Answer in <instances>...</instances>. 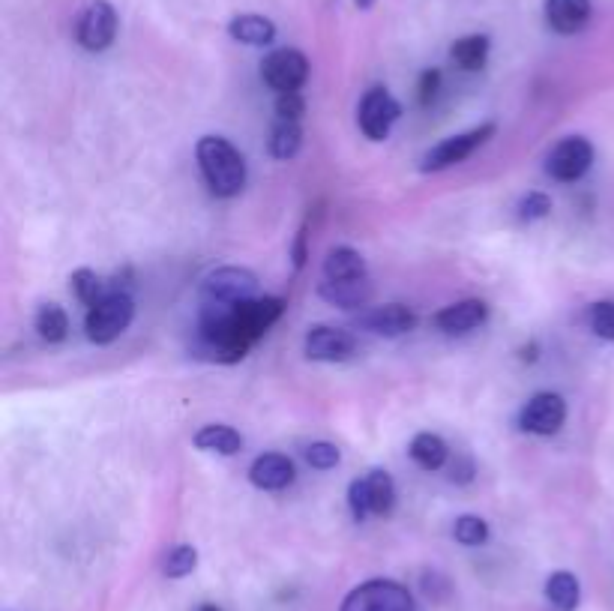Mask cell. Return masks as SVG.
<instances>
[{
	"mask_svg": "<svg viewBox=\"0 0 614 611\" xmlns=\"http://www.w3.org/2000/svg\"><path fill=\"white\" fill-rule=\"evenodd\" d=\"M195 567H198V552H195V546H186V543L174 546L162 561V573L168 579H186L189 573H195Z\"/></svg>",
	"mask_w": 614,
	"mask_h": 611,
	"instance_id": "cell-27",
	"label": "cell"
},
{
	"mask_svg": "<svg viewBox=\"0 0 614 611\" xmlns=\"http://www.w3.org/2000/svg\"><path fill=\"white\" fill-rule=\"evenodd\" d=\"M339 611H414V597L399 582L372 579L354 588Z\"/></svg>",
	"mask_w": 614,
	"mask_h": 611,
	"instance_id": "cell-4",
	"label": "cell"
},
{
	"mask_svg": "<svg viewBox=\"0 0 614 611\" xmlns=\"http://www.w3.org/2000/svg\"><path fill=\"white\" fill-rule=\"evenodd\" d=\"M69 288H72V294L78 297V303H84L87 309L96 306V303H102V300L111 294V285H108L96 270H90V267L75 270V273L69 276Z\"/></svg>",
	"mask_w": 614,
	"mask_h": 611,
	"instance_id": "cell-26",
	"label": "cell"
},
{
	"mask_svg": "<svg viewBox=\"0 0 614 611\" xmlns=\"http://www.w3.org/2000/svg\"><path fill=\"white\" fill-rule=\"evenodd\" d=\"M366 495H369V510L372 516H390L396 510V483L387 471H369L366 477Z\"/></svg>",
	"mask_w": 614,
	"mask_h": 611,
	"instance_id": "cell-23",
	"label": "cell"
},
{
	"mask_svg": "<svg viewBox=\"0 0 614 611\" xmlns=\"http://www.w3.org/2000/svg\"><path fill=\"white\" fill-rule=\"evenodd\" d=\"M546 597L549 603L558 611H576L582 603V585L573 573L561 570V573H552L549 582H546Z\"/></svg>",
	"mask_w": 614,
	"mask_h": 611,
	"instance_id": "cell-24",
	"label": "cell"
},
{
	"mask_svg": "<svg viewBox=\"0 0 614 611\" xmlns=\"http://www.w3.org/2000/svg\"><path fill=\"white\" fill-rule=\"evenodd\" d=\"M486 321H489V303L477 300V297L459 300V303H453V306H447V309H441L435 315V327L441 333H447V336H465V333L483 327Z\"/></svg>",
	"mask_w": 614,
	"mask_h": 611,
	"instance_id": "cell-13",
	"label": "cell"
},
{
	"mask_svg": "<svg viewBox=\"0 0 614 611\" xmlns=\"http://www.w3.org/2000/svg\"><path fill=\"white\" fill-rule=\"evenodd\" d=\"M453 537H456V543H462L468 549L483 546V543H489V522L480 516H459L453 525Z\"/></svg>",
	"mask_w": 614,
	"mask_h": 611,
	"instance_id": "cell-28",
	"label": "cell"
},
{
	"mask_svg": "<svg viewBox=\"0 0 614 611\" xmlns=\"http://www.w3.org/2000/svg\"><path fill=\"white\" fill-rule=\"evenodd\" d=\"M408 456L414 459V465L417 468H423V471H441L444 465H447V459H450V447H447V441L441 438V435H435V432H420V435H414V441H411V447H408Z\"/></svg>",
	"mask_w": 614,
	"mask_h": 611,
	"instance_id": "cell-18",
	"label": "cell"
},
{
	"mask_svg": "<svg viewBox=\"0 0 614 611\" xmlns=\"http://www.w3.org/2000/svg\"><path fill=\"white\" fill-rule=\"evenodd\" d=\"M495 132H498L495 123H483V126H477V129H471V132L444 138L441 144H435L432 150L423 153L420 171H444V168H453V165L465 162V159H468L477 147H483Z\"/></svg>",
	"mask_w": 614,
	"mask_h": 611,
	"instance_id": "cell-5",
	"label": "cell"
},
{
	"mask_svg": "<svg viewBox=\"0 0 614 611\" xmlns=\"http://www.w3.org/2000/svg\"><path fill=\"white\" fill-rule=\"evenodd\" d=\"M363 276H369V267H366V258L357 249L336 246V249L327 252L321 279H363Z\"/></svg>",
	"mask_w": 614,
	"mask_h": 611,
	"instance_id": "cell-20",
	"label": "cell"
},
{
	"mask_svg": "<svg viewBox=\"0 0 614 611\" xmlns=\"http://www.w3.org/2000/svg\"><path fill=\"white\" fill-rule=\"evenodd\" d=\"M348 507H351V516L354 522H366L372 516L369 510V495H366V480H354L351 489H348Z\"/></svg>",
	"mask_w": 614,
	"mask_h": 611,
	"instance_id": "cell-33",
	"label": "cell"
},
{
	"mask_svg": "<svg viewBox=\"0 0 614 611\" xmlns=\"http://www.w3.org/2000/svg\"><path fill=\"white\" fill-rule=\"evenodd\" d=\"M417 312L402 306V303H384V306H372V309H363L357 315V327L372 333V336H384V339H399L405 333H411L417 327Z\"/></svg>",
	"mask_w": 614,
	"mask_h": 611,
	"instance_id": "cell-12",
	"label": "cell"
},
{
	"mask_svg": "<svg viewBox=\"0 0 614 611\" xmlns=\"http://www.w3.org/2000/svg\"><path fill=\"white\" fill-rule=\"evenodd\" d=\"M552 213V198L546 192H528L519 201V219L522 222H540Z\"/></svg>",
	"mask_w": 614,
	"mask_h": 611,
	"instance_id": "cell-31",
	"label": "cell"
},
{
	"mask_svg": "<svg viewBox=\"0 0 614 611\" xmlns=\"http://www.w3.org/2000/svg\"><path fill=\"white\" fill-rule=\"evenodd\" d=\"M489 51H492V39L486 33H471L450 45L453 63L465 72H480L489 63Z\"/></svg>",
	"mask_w": 614,
	"mask_h": 611,
	"instance_id": "cell-19",
	"label": "cell"
},
{
	"mask_svg": "<svg viewBox=\"0 0 614 611\" xmlns=\"http://www.w3.org/2000/svg\"><path fill=\"white\" fill-rule=\"evenodd\" d=\"M309 225H303L300 231H297V237H294V246H291V261H294V267L300 270L303 264H306V258H309Z\"/></svg>",
	"mask_w": 614,
	"mask_h": 611,
	"instance_id": "cell-35",
	"label": "cell"
},
{
	"mask_svg": "<svg viewBox=\"0 0 614 611\" xmlns=\"http://www.w3.org/2000/svg\"><path fill=\"white\" fill-rule=\"evenodd\" d=\"M591 12V0H546V21L561 36L582 33L591 21Z\"/></svg>",
	"mask_w": 614,
	"mask_h": 611,
	"instance_id": "cell-16",
	"label": "cell"
},
{
	"mask_svg": "<svg viewBox=\"0 0 614 611\" xmlns=\"http://www.w3.org/2000/svg\"><path fill=\"white\" fill-rule=\"evenodd\" d=\"M591 333L597 339H606V342H614V300H600L588 309L585 315Z\"/></svg>",
	"mask_w": 614,
	"mask_h": 611,
	"instance_id": "cell-29",
	"label": "cell"
},
{
	"mask_svg": "<svg viewBox=\"0 0 614 611\" xmlns=\"http://www.w3.org/2000/svg\"><path fill=\"white\" fill-rule=\"evenodd\" d=\"M399 117H402V105L393 99V93L387 87H372L360 99L357 123L369 141H387Z\"/></svg>",
	"mask_w": 614,
	"mask_h": 611,
	"instance_id": "cell-6",
	"label": "cell"
},
{
	"mask_svg": "<svg viewBox=\"0 0 614 611\" xmlns=\"http://www.w3.org/2000/svg\"><path fill=\"white\" fill-rule=\"evenodd\" d=\"M354 3H357V6H360V9H369V6H372V3H375V0H354Z\"/></svg>",
	"mask_w": 614,
	"mask_h": 611,
	"instance_id": "cell-38",
	"label": "cell"
},
{
	"mask_svg": "<svg viewBox=\"0 0 614 611\" xmlns=\"http://www.w3.org/2000/svg\"><path fill=\"white\" fill-rule=\"evenodd\" d=\"M231 39L243 42V45H270L276 39V24L264 15L246 12V15H234L228 24Z\"/></svg>",
	"mask_w": 614,
	"mask_h": 611,
	"instance_id": "cell-21",
	"label": "cell"
},
{
	"mask_svg": "<svg viewBox=\"0 0 614 611\" xmlns=\"http://www.w3.org/2000/svg\"><path fill=\"white\" fill-rule=\"evenodd\" d=\"M135 318V300L132 294H123V291H114L108 294L102 303L90 306L87 309V318H84V333L93 345H111L114 339H120L129 324Z\"/></svg>",
	"mask_w": 614,
	"mask_h": 611,
	"instance_id": "cell-2",
	"label": "cell"
},
{
	"mask_svg": "<svg viewBox=\"0 0 614 611\" xmlns=\"http://www.w3.org/2000/svg\"><path fill=\"white\" fill-rule=\"evenodd\" d=\"M276 120H300L306 114V99L300 96V90L294 93H276Z\"/></svg>",
	"mask_w": 614,
	"mask_h": 611,
	"instance_id": "cell-32",
	"label": "cell"
},
{
	"mask_svg": "<svg viewBox=\"0 0 614 611\" xmlns=\"http://www.w3.org/2000/svg\"><path fill=\"white\" fill-rule=\"evenodd\" d=\"M195 159L207 189L216 198H237L246 186V159L222 135H204L195 144Z\"/></svg>",
	"mask_w": 614,
	"mask_h": 611,
	"instance_id": "cell-1",
	"label": "cell"
},
{
	"mask_svg": "<svg viewBox=\"0 0 614 611\" xmlns=\"http://www.w3.org/2000/svg\"><path fill=\"white\" fill-rule=\"evenodd\" d=\"M303 354L315 363H345L357 354V336L342 327L318 324L306 333Z\"/></svg>",
	"mask_w": 614,
	"mask_h": 611,
	"instance_id": "cell-10",
	"label": "cell"
},
{
	"mask_svg": "<svg viewBox=\"0 0 614 611\" xmlns=\"http://www.w3.org/2000/svg\"><path fill=\"white\" fill-rule=\"evenodd\" d=\"M594 165V144L582 135L564 138L546 159V174L558 183L582 180Z\"/></svg>",
	"mask_w": 614,
	"mask_h": 611,
	"instance_id": "cell-8",
	"label": "cell"
},
{
	"mask_svg": "<svg viewBox=\"0 0 614 611\" xmlns=\"http://www.w3.org/2000/svg\"><path fill=\"white\" fill-rule=\"evenodd\" d=\"M117 36V12L108 0H93L75 21V39L84 51H105Z\"/></svg>",
	"mask_w": 614,
	"mask_h": 611,
	"instance_id": "cell-9",
	"label": "cell"
},
{
	"mask_svg": "<svg viewBox=\"0 0 614 611\" xmlns=\"http://www.w3.org/2000/svg\"><path fill=\"white\" fill-rule=\"evenodd\" d=\"M297 480V468L282 453H264L249 468V483L261 492H282Z\"/></svg>",
	"mask_w": 614,
	"mask_h": 611,
	"instance_id": "cell-14",
	"label": "cell"
},
{
	"mask_svg": "<svg viewBox=\"0 0 614 611\" xmlns=\"http://www.w3.org/2000/svg\"><path fill=\"white\" fill-rule=\"evenodd\" d=\"M261 78L276 93H294L309 78V60L297 48H276L261 63Z\"/></svg>",
	"mask_w": 614,
	"mask_h": 611,
	"instance_id": "cell-7",
	"label": "cell"
},
{
	"mask_svg": "<svg viewBox=\"0 0 614 611\" xmlns=\"http://www.w3.org/2000/svg\"><path fill=\"white\" fill-rule=\"evenodd\" d=\"M372 279H321L318 282V297L327 300L336 309H363L372 300Z\"/></svg>",
	"mask_w": 614,
	"mask_h": 611,
	"instance_id": "cell-15",
	"label": "cell"
},
{
	"mask_svg": "<svg viewBox=\"0 0 614 611\" xmlns=\"http://www.w3.org/2000/svg\"><path fill=\"white\" fill-rule=\"evenodd\" d=\"M567 423V402L558 393H537L528 399V405L519 414V426L531 435L552 438Z\"/></svg>",
	"mask_w": 614,
	"mask_h": 611,
	"instance_id": "cell-11",
	"label": "cell"
},
{
	"mask_svg": "<svg viewBox=\"0 0 614 611\" xmlns=\"http://www.w3.org/2000/svg\"><path fill=\"white\" fill-rule=\"evenodd\" d=\"M303 147V126L300 120H276L273 129H270V138H267V150L273 159H294Z\"/></svg>",
	"mask_w": 614,
	"mask_h": 611,
	"instance_id": "cell-22",
	"label": "cell"
},
{
	"mask_svg": "<svg viewBox=\"0 0 614 611\" xmlns=\"http://www.w3.org/2000/svg\"><path fill=\"white\" fill-rule=\"evenodd\" d=\"M198 611H222L219 606H213V603H204V606H198Z\"/></svg>",
	"mask_w": 614,
	"mask_h": 611,
	"instance_id": "cell-37",
	"label": "cell"
},
{
	"mask_svg": "<svg viewBox=\"0 0 614 611\" xmlns=\"http://www.w3.org/2000/svg\"><path fill=\"white\" fill-rule=\"evenodd\" d=\"M33 327H36L42 342L57 345V342H63L69 336V315L57 303H42L36 318H33Z\"/></svg>",
	"mask_w": 614,
	"mask_h": 611,
	"instance_id": "cell-25",
	"label": "cell"
},
{
	"mask_svg": "<svg viewBox=\"0 0 614 611\" xmlns=\"http://www.w3.org/2000/svg\"><path fill=\"white\" fill-rule=\"evenodd\" d=\"M306 462H309L315 471H330V468H336V465L342 462V453H339V447L330 444V441H315V444L306 447Z\"/></svg>",
	"mask_w": 614,
	"mask_h": 611,
	"instance_id": "cell-30",
	"label": "cell"
},
{
	"mask_svg": "<svg viewBox=\"0 0 614 611\" xmlns=\"http://www.w3.org/2000/svg\"><path fill=\"white\" fill-rule=\"evenodd\" d=\"M417 90H420V105L429 108L438 99V90H441V69H426L420 75V87Z\"/></svg>",
	"mask_w": 614,
	"mask_h": 611,
	"instance_id": "cell-34",
	"label": "cell"
},
{
	"mask_svg": "<svg viewBox=\"0 0 614 611\" xmlns=\"http://www.w3.org/2000/svg\"><path fill=\"white\" fill-rule=\"evenodd\" d=\"M522 360H525V363H537V345L522 348Z\"/></svg>",
	"mask_w": 614,
	"mask_h": 611,
	"instance_id": "cell-36",
	"label": "cell"
},
{
	"mask_svg": "<svg viewBox=\"0 0 614 611\" xmlns=\"http://www.w3.org/2000/svg\"><path fill=\"white\" fill-rule=\"evenodd\" d=\"M201 300L204 303H228V306H237V303H246V300H255L258 297V276L246 267H216L210 270L204 279H201Z\"/></svg>",
	"mask_w": 614,
	"mask_h": 611,
	"instance_id": "cell-3",
	"label": "cell"
},
{
	"mask_svg": "<svg viewBox=\"0 0 614 611\" xmlns=\"http://www.w3.org/2000/svg\"><path fill=\"white\" fill-rule=\"evenodd\" d=\"M192 441H195L198 450L216 453V456H237L243 450V435L237 429H231V426H222V423L201 426Z\"/></svg>",
	"mask_w": 614,
	"mask_h": 611,
	"instance_id": "cell-17",
	"label": "cell"
}]
</instances>
